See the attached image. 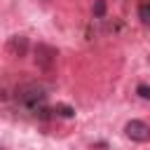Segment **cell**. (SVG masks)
<instances>
[{"label": "cell", "instance_id": "obj_1", "mask_svg": "<svg viewBox=\"0 0 150 150\" xmlns=\"http://www.w3.org/2000/svg\"><path fill=\"white\" fill-rule=\"evenodd\" d=\"M16 101L23 105V108H28V110H40L42 105H45V101H47V94H45V89L42 87H38V84H23V87H19L16 89Z\"/></svg>", "mask_w": 150, "mask_h": 150}, {"label": "cell", "instance_id": "obj_2", "mask_svg": "<svg viewBox=\"0 0 150 150\" xmlns=\"http://www.w3.org/2000/svg\"><path fill=\"white\" fill-rule=\"evenodd\" d=\"M56 49L54 47H49V45H45V42H40L38 47H35V63L45 70V73H52L54 70V66H56Z\"/></svg>", "mask_w": 150, "mask_h": 150}, {"label": "cell", "instance_id": "obj_3", "mask_svg": "<svg viewBox=\"0 0 150 150\" xmlns=\"http://www.w3.org/2000/svg\"><path fill=\"white\" fill-rule=\"evenodd\" d=\"M124 134H127L131 141H136V143H145V141H150V127H148L145 122H141V120H131V122H127Z\"/></svg>", "mask_w": 150, "mask_h": 150}, {"label": "cell", "instance_id": "obj_4", "mask_svg": "<svg viewBox=\"0 0 150 150\" xmlns=\"http://www.w3.org/2000/svg\"><path fill=\"white\" fill-rule=\"evenodd\" d=\"M7 49H9L12 56H26V52H28V40H26L23 35H14V38H9Z\"/></svg>", "mask_w": 150, "mask_h": 150}, {"label": "cell", "instance_id": "obj_5", "mask_svg": "<svg viewBox=\"0 0 150 150\" xmlns=\"http://www.w3.org/2000/svg\"><path fill=\"white\" fill-rule=\"evenodd\" d=\"M138 19L143 26H150V2H141L138 5Z\"/></svg>", "mask_w": 150, "mask_h": 150}, {"label": "cell", "instance_id": "obj_6", "mask_svg": "<svg viewBox=\"0 0 150 150\" xmlns=\"http://www.w3.org/2000/svg\"><path fill=\"white\" fill-rule=\"evenodd\" d=\"M54 115H61V117H73L75 115V110L70 108V105H63V103H59V105H54V110H52Z\"/></svg>", "mask_w": 150, "mask_h": 150}, {"label": "cell", "instance_id": "obj_7", "mask_svg": "<svg viewBox=\"0 0 150 150\" xmlns=\"http://www.w3.org/2000/svg\"><path fill=\"white\" fill-rule=\"evenodd\" d=\"M91 12H94V16H96V19H101V16L105 14V0H96V2H94V7H91Z\"/></svg>", "mask_w": 150, "mask_h": 150}, {"label": "cell", "instance_id": "obj_8", "mask_svg": "<svg viewBox=\"0 0 150 150\" xmlns=\"http://www.w3.org/2000/svg\"><path fill=\"white\" fill-rule=\"evenodd\" d=\"M136 94H138L141 98H148V101H150V87H148V84H138V87H136Z\"/></svg>", "mask_w": 150, "mask_h": 150}, {"label": "cell", "instance_id": "obj_9", "mask_svg": "<svg viewBox=\"0 0 150 150\" xmlns=\"http://www.w3.org/2000/svg\"><path fill=\"white\" fill-rule=\"evenodd\" d=\"M0 98H5V96H2V91H0Z\"/></svg>", "mask_w": 150, "mask_h": 150}, {"label": "cell", "instance_id": "obj_10", "mask_svg": "<svg viewBox=\"0 0 150 150\" xmlns=\"http://www.w3.org/2000/svg\"><path fill=\"white\" fill-rule=\"evenodd\" d=\"M0 150H5V148H0Z\"/></svg>", "mask_w": 150, "mask_h": 150}]
</instances>
